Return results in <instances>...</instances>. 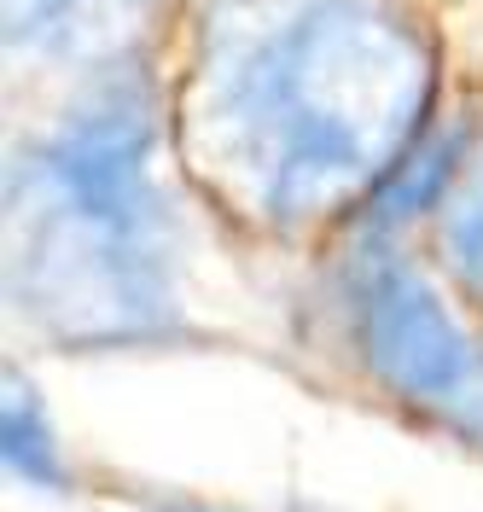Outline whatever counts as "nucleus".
<instances>
[{"instance_id": "obj_1", "label": "nucleus", "mask_w": 483, "mask_h": 512, "mask_svg": "<svg viewBox=\"0 0 483 512\" xmlns=\"http://www.w3.org/2000/svg\"><path fill=\"white\" fill-rule=\"evenodd\" d=\"M437 59L396 0H303L216 70L198 134L268 222H326L419 146Z\"/></svg>"}, {"instance_id": "obj_2", "label": "nucleus", "mask_w": 483, "mask_h": 512, "mask_svg": "<svg viewBox=\"0 0 483 512\" xmlns=\"http://www.w3.org/2000/svg\"><path fill=\"white\" fill-rule=\"evenodd\" d=\"M152 111L129 88L82 105L18 181L30 297L76 332H140L163 320V204L152 187Z\"/></svg>"}, {"instance_id": "obj_3", "label": "nucleus", "mask_w": 483, "mask_h": 512, "mask_svg": "<svg viewBox=\"0 0 483 512\" xmlns=\"http://www.w3.org/2000/svg\"><path fill=\"white\" fill-rule=\"evenodd\" d=\"M361 355L396 396L483 437V350L414 268L379 262L361 280Z\"/></svg>"}, {"instance_id": "obj_4", "label": "nucleus", "mask_w": 483, "mask_h": 512, "mask_svg": "<svg viewBox=\"0 0 483 512\" xmlns=\"http://www.w3.org/2000/svg\"><path fill=\"white\" fill-rule=\"evenodd\" d=\"M0 425H6V466H12L24 483L53 489V483H59V454H53V437H47V425H41V408L24 396L18 379H6Z\"/></svg>"}, {"instance_id": "obj_5", "label": "nucleus", "mask_w": 483, "mask_h": 512, "mask_svg": "<svg viewBox=\"0 0 483 512\" xmlns=\"http://www.w3.org/2000/svg\"><path fill=\"white\" fill-rule=\"evenodd\" d=\"M454 152H460V134H431V140H419L414 152L402 158V169H396L379 192H373L379 216H414L419 198H431V187L449 175Z\"/></svg>"}, {"instance_id": "obj_6", "label": "nucleus", "mask_w": 483, "mask_h": 512, "mask_svg": "<svg viewBox=\"0 0 483 512\" xmlns=\"http://www.w3.org/2000/svg\"><path fill=\"white\" fill-rule=\"evenodd\" d=\"M99 0H6V35H12V47H41V41H59L70 35L88 12H94Z\"/></svg>"}, {"instance_id": "obj_7", "label": "nucleus", "mask_w": 483, "mask_h": 512, "mask_svg": "<svg viewBox=\"0 0 483 512\" xmlns=\"http://www.w3.org/2000/svg\"><path fill=\"white\" fill-rule=\"evenodd\" d=\"M449 256L460 268V280L483 297V175L466 187V198L454 204L449 216Z\"/></svg>"}]
</instances>
